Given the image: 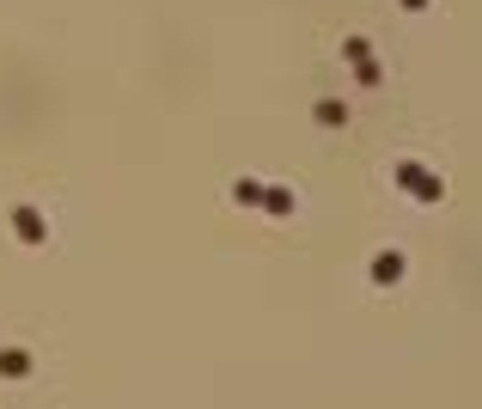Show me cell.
I'll list each match as a JSON object with an SVG mask.
<instances>
[{"mask_svg":"<svg viewBox=\"0 0 482 409\" xmlns=\"http://www.w3.org/2000/svg\"><path fill=\"white\" fill-rule=\"evenodd\" d=\"M397 184L409 189L415 202H440V196H446V184L434 178V171H427V165H415V159H403V165H397Z\"/></svg>","mask_w":482,"mask_h":409,"instance_id":"obj_1","label":"cell"},{"mask_svg":"<svg viewBox=\"0 0 482 409\" xmlns=\"http://www.w3.org/2000/svg\"><path fill=\"white\" fill-rule=\"evenodd\" d=\"M342 56L354 62L361 86H379V62H373V43H366V37H348V43H342Z\"/></svg>","mask_w":482,"mask_h":409,"instance_id":"obj_2","label":"cell"},{"mask_svg":"<svg viewBox=\"0 0 482 409\" xmlns=\"http://www.w3.org/2000/svg\"><path fill=\"white\" fill-rule=\"evenodd\" d=\"M13 232H19L25 245H49V226H43V214H37L31 202H19V208H13Z\"/></svg>","mask_w":482,"mask_h":409,"instance_id":"obj_3","label":"cell"},{"mask_svg":"<svg viewBox=\"0 0 482 409\" xmlns=\"http://www.w3.org/2000/svg\"><path fill=\"white\" fill-rule=\"evenodd\" d=\"M403 269H409V263H403V251H379V257H373V281H379V287H397Z\"/></svg>","mask_w":482,"mask_h":409,"instance_id":"obj_4","label":"cell"},{"mask_svg":"<svg viewBox=\"0 0 482 409\" xmlns=\"http://www.w3.org/2000/svg\"><path fill=\"white\" fill-rule=\"evenodd\" d=\"M262 208H269V214H282V220H287V214H293L300 202H293V189H287V184H262Z\"/></svg>","mask_w":482,"mask_h":409,"instance_id":"obj_5","label":"cell"},{"mask_svg":"<svg viewBox=\"0 0 482 409\" xmlns=\"http://www.w3.org/2000/svg\"><path fill=\"white\" fill-rule=\"evenodd\" d=\"M0 373H6V379H25V373H31V354H25V348H0Z\"/></svg>","mask_w":482,"mask_h":409,"instance_id":"obj_6","label":"cell"},{"mask_svg":"<svg viewBox=\"0 0 482 409\" xmlns=\"http://www.w3.org/2000/svg\"><path fill=\"white\" fill-rule=\"evenodd\" d=\"M232 202L239 208H262V184L257 178H239V184H232Z\"/></svg>","mask_w":482,"mask_h":409,"instance_id":"obj_7","label":"cell"},{"mask_svg":"<svg viewBox=\"0 0 482 409\" xmlns=\"http://www.w3.org/2000/svg\"><path fill=\"white\" fill-rule=\"evenodd\" d=\"M312 117H318L323 128H342V123H348V104H336V98H323L318 110H312Z\"/></svg>","mask_w":482,"mask_h":409,"instance_id":"obj_8","label":"cell"},{"mask_svg":"<svg viewBox=\"0 0 482 409\" xmlns=\"http://www.w3.org/2000/svg\"><path fill=\"white\" fill-rule=\"evenodd\" d=\"M403 6H409V13H422V6H427V0H403Z\"/></svg>","mask_w":482,"mask_h":409,"instance_id":"obj_9","label":"cell"}]
</instances>
